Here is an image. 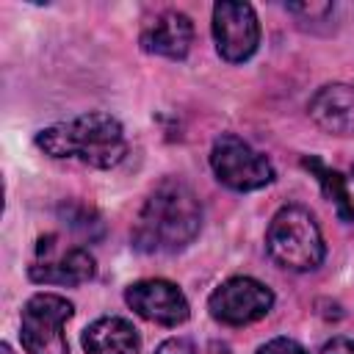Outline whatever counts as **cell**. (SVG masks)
I'll list each match as a JSON object with an SVG mask.
<instances>
[{
	"label": "cell",
	"instance_id": "6da1fadb",
	"mask_svg": "<svg viewBox=\"0 0 354 354\" xmlns=\"http://www.w3.org/2000/svg\"><path fill=\"white\" fill-rule=\"evenodd\" d=\"M202 227V205L180 177L160 180L144 199L136 224L133 246L147 254H174L185 249Z\"/></svg>",
	"mask_w": 354,
	"mask_h": 354
},
{
	"label": "cell",
	"instance_id": "7a4b0ae2",
	"mask_svg": "<svg viewBox=\"0 0 354 354\" xmlns=\"http://www.w3.org/2000/svg\"><path fill=\"white\" fill-rule=\"evenodd\" d=\"M36 147L50 158H75L94 169H113L127 155L119 119L102 111H88L39 130Z\"/></svg>",
	"mask_w": 354,
	"mask_h": 354
},
{
	"label": "cell",
	"instance_id": "3957f363",
	"mask_svg": "<svg viewBox=\"0 0 354 354\" xmlns=\"http://www.w3.org/2000/svg\"><path fill=\"white\" fill-rule=\"evenodd\" d=\"M268 257L288 271H313L321 266L326 246L313 213L301 205H285L266 232Z\"/></svg>",
	"mask_w": 354,
	"mask_h": 354
},
{
	"label": "cell",
	"instance_id": "277c9868",
	"mask_svg": "<svg viewBox=\"0 0 354 354\" xmlns=\"http://www.w3.org/2000/svg\"><path fill=\"white\" fill-rule=\"evenodd\" d=\"M72 301L58 293H36L22 307V348L28 354H69L64 324L72 318Z\"/></svg>",
	"mask_w": 354,
	"mask_h": 354
},
{
	"label": "cell",
	"instance_id": "5b68a950",
	"mask_svg": "<svg viewBox=\"0 0 354 354\" xmlns=\"http://www.w3.org/2000/svg\"><path fill=\"white\" fill-rule=\"evenodd\" d=\"M210 166L216 180L232 191H254L274 180V166L268 163V158L252 149L235 133H221L213 141Z\"/></svg>",
	"mask_w": 354,
	"mask_h": 354
},
{
	"label": "cell",
	"instance_id": "8992f818",
	"mask_svg": "<svg viewBox=\"0 0 354 354\" xmlns=\"http://www.w3.org/2000/svg\"><path fill=\"white\" fill-rule=\"evenodd\" d=\"M97 263L88 249L64 243L61 235L47 232L36 241V254L28 266L33 282L41 285H83L94 277Z\"/></svg>",
	"mask_w": 354,
	"mask_h": 354
},
{
	"label": "cell",
	"instance_id": "52a82bcc",
	"mask_svg": "<svg viewBox=\"0 0 354 354\" xmlns=\"http://www.w3.org/2000/svg\"><path fill=\"white\" fill-rule=\"evenodd\" d=\"M210 315L227 326H243L260 321L274 307V293L268 285L252 277H232L221 282L207 299Z\"/></svg>",
	"mask_w": 354,
	"mask_h": 354
},
{
	"label": "cell",
	"instance_id": "ba28073f",
	"mask_svg": "<svg viewBox=\"0 0 354 354\" xmlns=\"http://www.w3.org/2000/svg\"><path fill=\"white\" fill-rule=\"evenodd\" d=\"M213 39L224 61L241 64L254 55L260 44V22L249 3L221 0L213 6Z\"/></svg>",
	"mask_w": 354,
	"mask_h": 354
},
{
	"label": "cell",
	"instance_id": "9c48e42d",
	"mask_svg": "<svg viewBox=\"0 0 354 354\" xmlns=\"http://www.w3.org/2000/svg\"><path fill=\"white\" fill-rule=\"evenodd\" d=\"M124 301L141 318H147L152 324H160V326H177V324H183L188 318V299L169 279L133 282L124 290Z\"/></svg>",
	"mask_w": 354,
	"mask_h": 354
},
{
	"label": "cell",
	"instance_id": "30bf717a",
	"mask_svg": "<svg viewBox=\"0 0 354 354\" xmlns=\"http://www.w3.org/2000/svg\"><path fill=\"white\" fill-rule=\"evenodd\" d=\"M191 41H194V25L183 11L174 8L155 14L141 30V47L152 55H163L171 61L185 58Z\"/></svg>",
	"mask_w": 354,
	"mask_h": 354
},
{
	"label": "cell",
	"instance_id": "8fae6325",
	"mask_svg": "<svg viewBox=\"0 0 354 354\" xmlns=\"http://www.w3.org/2000/svg\"><path fill=\"white\" fill-rule=\"evenodd\" d=\"M310 119L332 136H354V86L326 83L307 102Z\"/></svg>",
	"mask_w": 354,
	"mask_h": 354
},
{
	"label": "cell",
	"instance_id": "7c38bea8",
	"mask_svg": "<svg viewBox=\"0 0 354 354\" xmlns=\"http://www.w3.org/2000/svg\"><path fill=\"white\" fill-rule=\"evenodd\" d=\"M83 351L86 354H138L141 337L127 318L105 315L83 329Z\"/></svg>",
	"mask_w": 354,
	"mask_h": 354
},
{
	"label": "cell",
	"instance_id": "4fadbf2b",
	"mask_svg": "<svg viewBox=\"0 0 354 354\" xmlns=\"http://www.w3.org/2000/svg\"><path fill=\"white\" fill-rule=\"evenodd\" d=\"M301 166H304V169H310V171L315 174V180L321 183V191H324V196H326L329 202H335L340 221H346V224H354V202H351V196H348V188H346V177H343L340 171H335V169L324 166L318 158H304V160H301Z\"/></svg>",
	"mask_w": 354,
	"mask_h": 354
},
{
	"label": "cell",
	"instance_id": "5bb4252c",
	"mask_svg": "<svg viewBox=\"0 0 354 354\" xmlns=\"http://www.w3.org/2000/svg\"><path fill=\"white\" fill-rule=\"evenodd\" d=\"M58 213L64 216V221L75 230V232H80L83 238H100L102 235V218H100V213L94 210V207H88V205H80V202H66V205H61L58 207Z\"/></svg>",
	"mask_w": 354,
	"mask_h": 354
},
{
	"label": "cell",
	"instance_id": "9a60e30c",
	"mask_svg": "<svg viewBox=\"0 0 354 354\" xmlns=\"http://www.w3.org/2000/svg\"><path fill=\"white\" fill-rule=\"evenodd\" d=\"M257 354H307V351H304V346H299L290 337H274L266 346H260Z\"/></svg>",
	"mask_w": 354,
	"mask_h": 354
},
{
	"label": "cell",
	"instance_id": "2e32d148",
	"mask_svg": "<svg viewBox=\"0 0 354 354\" xmlns=\"http://www.w3.org/2000/svg\"><path fill=\"white\" fill-rule=\"evenodd\" d=\"M155 354H196V351H194V343L188 337H169L158 346Z\"/></svg>",
	"mask_w": 354,
	"mask_h": 354
},
{
	"label": "cell",
	"instance_id": "e0dca14e",
	"mask_svg": "<svg viewBox=\"0 0 354 354\" xmlns=\"http://www.w3.org/2000/svg\"><path fill=\"white\" fill-rule=\"evenodd\" d=\"M321 354H354V340L351 337H332L329 343H324Z\"/></svg>",
	"mask_w": 354,
	"mask_h": 354
},
{
	"label": "cell",
	"instance_id": "ac0fdd59",
	"mask_svg": "<svg viewBox=\"0 0 354 354\" xmlns=\"http://www.w3.org/2000/svg\"><path fill=\"white\" fill-rule=\"evenodd\" d=\"M0 354H11V348H8V343H3V346H0Z\"/></svg>",
	"mask_w": 354,
	"mask_h": 354
}]
</instances>
